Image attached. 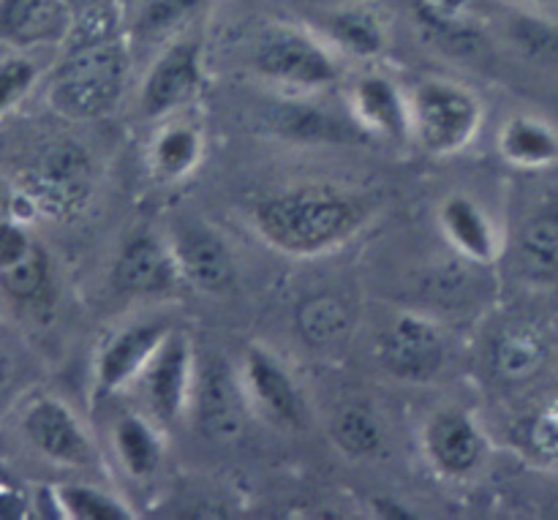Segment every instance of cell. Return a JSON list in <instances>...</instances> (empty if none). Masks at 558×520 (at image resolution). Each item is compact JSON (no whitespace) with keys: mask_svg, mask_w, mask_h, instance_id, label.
Returning <instances> with one entry per match:
<instances>
[{"mask_svg":"<svg viewBox=\"0 0 558 520\" xmlns=\"http://www.w3.org/2000/svg\"><path fill=\"white\" fill-rule=\"evenodd\" d=\"M22 434L38 456L58 467H87L96 456L76 414L58 398L33 401L22 414Z\"/></svg>","mask_w":558,"mask_h":520,"instance_id":"obj_12","label":"cell"},{"mask_svg":"<svg viewBox=\"0 0 558 520\" xmlns=\"http://www.w3.org/2000/svg\"><path fill=\"white\" fill-rule=\"evenodd\" d=\"M254 69L272 85L294 93H319L341 76L336 49L298 25L267 27L256 41Z\"/></svg>","mask_w":558,"mask_h":520,"instance_id":"obj_4","label":"cell"},{"mask_svg":"<svg viewBox=\"0 0 558 520\" xmlns=\"http://www.w3.org/2000/svg\"><path fill=\"white\" fill-rule=\"evenodd\" d=\"M33 245L36 243L20 223H0V270L20 262Z\"/></svg>","mask_w":558,"mask_h":520,"instance_id":"obj_33","label":"cell"},{"mask_svg":"<svg viewBox=\"0 0 558 520\" xmlns=\"http://www.w3.org/2000/svg\"><path fill=\"white\" fill-rule=\"evenodd\" d=\"M52 505L60 518L71 520H131L134 512L118 496L90 485H58L52 491Z\"/></svg>","mask_w":558,"mask_h":520,"instance_id":"obj_26","label":"cell"},{"mask_svg":"<svg viewBox=\"0 0 558 520\" xmlns=\"http://www.w3.org/2000/svg\"><path fill=\"white\" fill-rule=\"evenodd\" d=\"M205 153V140L202 131L191 123H167L150 142V169L163 183H178L185 180L196 169Z\"/></svg>","mask_w":558,"mask_h":520,"instance_id":"obj_21","label":"cell"},{"mask_svg":"<svg viewBox=\"0 0 558 520\" xmlns=\"http://www.w3.org/2000/svg\"><path fill=\"white\" fill-rule=\"evenodd\" d=\"M27 196L33 205L52 216H69L87 199L85 156L74 147H58L49 153L27 180Z\"/></svg>","mask_w":558,"mask_h":520,"instance_id":"obj_17","label":"cell"},{"mask_svg":"<svg viewBox=\"0 0 558 520\" xmlns=\"http://www.w3.org/2000/svg\"><path fill=\"white\" fill-rule=\"evenodd\" d=\"M319 3H325L327 9L330 5H349V3H371V0H319Z\"/></svg>","mask_w":558,"mask_h":520,"instance_id":"obj_36","label":"cell"},{"mask_svg":"<svg viewBox=\"0 0 558 520\" xmlns=\"http://www.w3.org/2000/svg\"><path fill=\"white\" fill-rule=\"evenodd\" d=\"M439 227L452 249L477 265H490L499 254V234L494 221L472 196H447L439 205Z\"/></svg>","mask_w":558,"mask_h":520,"instance_id":"obj_18","label":"cell"},{"mask_svg":"<svg viewBox=\"0 0 558 520\" xmlns=\"http://www.w3.org/2000/svg\"><path fill=\"white\" fill-rule=\"evenodd\" d=\"M287 118V131L300 140H332L338 136V125L332 123V118H327V112H316V109L305 107H292L283 112Z\"/></svg>","mask_w":558,"mask_h":520,"instance_id":"obj_31","label":"cell"},{"mask_svg":"<svg viewBox=\"0 0 558 520\" xmlns=\"http://www.w3.org/2000/svg\"><path fill=\"white\" fill-rule=\"evenodd\" d=\"M523 5H532V9H558V0H518Z\"/></svg>","mask_w":558,"mask_h":520,"instance_id":"obj_35","label":"cell"},{"mask_svg":"<svg viewBox=\"0 0 558 520\" xmlns=\"http://www.w3.org/2000/svg\"><path fill=\"white\" fill-rule=\"evenodd\" d=\"M412 140L428 156L447 158L472 145L483 125V104L469 87L450 80H425L409 96Z\"/></svg>","mask_w":558,"mask_h":520,"instance_id":"obj_3","label":"cell"},{"mask_svg":"<svg viewBox=\"0 0 558 520\" xmlns=\"http://www.w3.org/2000/svg\"><path fill=\"white\" fill-rule=\"evenodd\" d=\"M38 82V65L22 49L0 60V118L16 107Z\"/></svg>","mask_w":558,"mask_h":520,"instance_id":"obj_30","label":"cell"},{"mask_svg":"<svg viewBox=\"0 0 558 520\" xmlns=\"http://www.w3.org/2000/svg\"><path fill=\"white\" fill-rule=\"evenodd\" d=\"M330 436L338 450L349 458H371L381 450V425L360 407L341 409L330 423Z\"/></svg>","mask_w":558,"mask_h":520,"instance_id":"obj_27","label":"cell"},{"mask_svg":"<svg viewBox=\"0 0 558 520\" xmlns=\"http://www.w3.org/2000/svg\"><path fill=\"white\" fill-rule=\"evenodd\" d=\"M71 3V9H85V5H90V3H98V0H69Z\"/></svg>","mask_w":558,"mask_h":520,"instance_id":"obj_37","label":"cell"},{"mask_svg":"<svg viewBox=\"0 0 558 520\" xmlns=\"http://www.w3.org/2000/svg\"><path fill=\"white\" fill-rule=\"evenodd\" d=\"M180 281L172 249L167 240L150 232L134 234L125 240L112 267V283L118 292L131 298L161 294Z\"/></svg>","mask_w":558,"mask_h":520,"instance_id":"obj_15","label":"cell"},{"mask_svg":"<svg viewBox=\"0 0 558 520\" xmlns=\"http://www.w3.org/2000/svg\"><path fill=\"white\" fill-rule=\"evenodd\" d=\"M322 31L336 52L357 60H374L390 44L385 22L368 3L330 5L322 16Z\"/></svg>","mask_w":558,"mask_h":520,"instance_id":"obj_19","label":"cell"},{"mask_svg":"<svg viewBox=\"0 0 558 520\" xmlns=\"http://www.w3.org/2000/svg\"><path fill=\"white\" fill-rule=\"evenodd\" d=\"M352 114L365 134L379 140L407 142L412 140V114H409V96L401 87L381 74H365L354 82L349 93Z\"/></svg>","mask_w":558,"mask_h":520,"instance_id":"obj_16","label":"cell"},{"mask_svg":"<svg viewBox=\"0 0 558 520\" xmlns=\"http://www.w3.org/2000/svg\"><path fill=\"white\" fill-rule=\"evenodd\" d=\"M423 450L430 467L452 480L472 477L488 456V439L469 412L456 407L439 409L423 431Z\"/></svg>","mask_w":558,"mask_h":520,"instance_id":"obj_11","label":"cell"},{"mask_svg":"<svg viewBox=\"0 0 558 520\" xmlns=\"http://www.w3.org/2000/svg\"><path fill=\"white\" fill-rule=\"evenodd\" d=\"M172 332L169 322L163 319H142L131 322L123 330L114 332L96 360V392L101 398L114 396L131 382H136L161 347L163 338Z\"/></svg>","mask_w":558,"mask_h":520,"instance_id":"obj_13","label":"cell"},{"mask_svg":"<svg viewBox=\"0 0 558 520\" xmlns=\"http://www.w3.org/2000/svg\"><path fill=\"white\" fill-rule=\"evenodd\" d=\"M74 22L69 0H0V44L11 49L60 47Z\"/></svg>","mask_w":558,"mask_h":520,"instance_id":"obj_14","label":"cell"},{"mask_svg":"<svg viewBox=\"0 0 558 520\" xmlns=\"http://www.w3.org/2000/svg\"><path fill=\"white\" fill-rule=\"evenodd\" d=\"M238 374L245 401L259 418L278 428H303L305 401L289 376L287 365L276 354L267 352L265 347H251L243 354Z\"/></svg>","mask_w":558,"mask_h":520,"instance_id":"obj_10","label":"cell"},{"mask_svg":"<svg viewBox=\"0 0 558 520\" xmlns=\"http://www.w3.org/2000/svg\"><path fill=\"white\" fill-rule=\"evenodd\" d=\"M112 445L118 452V461L123 463L125 474L136 480H145L158 472L163 458L161 434L156 423H150L142 414H123L112 428Z\"/></svg>","mask_w":558,"mask_h":520,"instance_id":"obj_23","label":"cell"},{"mask_svg":"<svg viewBox=\"0 0 558 520\" xmlns=\"http://www.w3.org/2000/svg\"><path fill=\"white\" fill-rule=\"evenodd\" d=\"M248 409L240 374H234L221 358L196 365L191 412H194L196 425L207 439L218 442V445L240 439Z\"/></svg>","mask_w":558,"mask_h":520,"instance_id":"obj_8","label":"cell"},{"mask_svg":"<svg viewBox=\"0 0 558 520\" xmlns=\"http://www.w3.org/2000/svg\"><path fill=\"white\" fill-rule=\"evenodd\" d=\"M363 196L300 185L265 196L254 207V227L276 251L289 256H319L347 245L368 223Z\"/></svg>","mask_w":558,"mask_h":520,"instance_id":"obj_1","label":"cell"},{"mask_svg":"<svg viewBox=\"0 0 558 520\" xmlns=\"http://www.w3.org/2000/svg\"><path fill=\"white\" fill-rule=\"evenodd\" d=\"M0 289L16 303H38L49 292V262L38 245H33L20 262L0 270Z\"/></svg>","mask_w":558,"mask_h":520,"instance_id":"obj_28","label":"cell"},{"mask_svg":"<svg viewBox=\"0 0 558 520\" xmlns=\"http://www.w3.org/2000/svg\"><path fill=\"white\" fill-rule=\"evenodd\" d=\"M167 243L172 249L180 281H189L191 287L207 294H221L234 287L238 265L227 240L213 227L194 218L178 221Z\"/></svg>","mask_w":558,"mask_h":520,"instance_id":"obj_9","label":"cell"},{"mask_svg":"<svg viewBox=\"0 0 558 520\" xmlns=\"http://www.w3.org/2000/svg\"><path fill=\"white\" fill-rule=\"evenodd\" d=\"M300 338L314 349H327L349 330V309L332 294H314L294 314Z\"/></svg>","mask_w":558,"mask_h":520,"instance_id":"obj_24","label":"cell"},{"mask_svg":"<svg viewBox=\"0 0 558 520\" xmlns=\"http://www.w3.org/2000/svg\"><path fill=\"white\" fill-rule=\"evenodd\" d=\"M532 445L543 456H558V407H548L532 425Z\"/></svg>","mask_w":558,"mask_h":520,"instance_id":"obj_34","label":"cell"},{"mask_svg":"<svg viewBox=\"0 0 558 520\" xmlns=\"http://www.w3.org/2000/svg\"><path fill=\"white\" fill-rule=\"evenodd\" d=\"M196 379V360L183 332H169L145 365L140 382L147 409L158 425L180 423L191 409Z\"/></svg>","mask_w":558,"mask_h":520,"instance_id":"obj_6","label":"cell"},{"mask_svg":"<svg viewBox=\"0 0 558 520\" xmlns=\"http://www.w3.org/2000/svg\"><path fill=\"white\" fill-rule=\"evenodd\" d=\"M27 507H31V499H27L22 483H16L9 472L0 469V520L25 518Z\"/></svg>","mask_w":558,"mask_h":520,"instance_id":"obj_32","label":"cell"},{"mask_svg":"<svg viewBox=\"0 0 558 520\" xmlns=\"http://www.w3.org/2000/svg\"><path fill=\"white\" fill-rule=\"evenodd\" d=\"M501 158L518 169H545L558 161V134L534 114H515L499 131Z\"/></svg>","mask_w":558,"mask_h":520,"instance_id":"obj_20","label":"cell"},{"mask_svg":"<svg viewBox=\"0 0 558 520\" xmlns=\"http://www.w3.org/2000/svg\"><path fill=\"white\" fill-rule=\"evenodd\" d=\"M202 80H205V63H202L199 38H174L153 60L142 80L140 114L147 120H161L180 112L202 90Z\"/></svg>","mask_w":558,"mask_h":520,"instance_id":"obj_5","label":"cell"},{"mask_svg":"<svg viewBox=\"0 0 558 520\" xmlns=\"http://www.w3.org/2000/svg\"><path fill=\"white\" fill-rule=\"evenodd\" d=\"M381 368L401 382H430L441 374L447 360L445 336L420 314H401L385 327L376 347Z\"/></svg>","mask_w":558,"mask_h":520,"instance_id":"obj_7","label":"cell"},{"mask_svg":"<svg viewBox=\"0 0 558 520\" xmlns=\"http://www.w3.org/2000/svg\"><path fill=\"white\" fill-rule=\"evenodd\" d=\"M199 3L202 0H142L131 33H134V38H142V41L167 36L174 27L183 25Z\"/></svg>","mask_w":558,"mask_h":520,"instance_id":"obj_29","label":"cell"},{"mask_svg":"<svg viewBox=\"0 0 558 520\" xmlns=\"http://www.w3.org/2000/svg\"><path fill=\"white\" fill-rule=\"evenodd\" d=\"M129 71L131 55L123 36L63 49L47 85L49 107L69 120L107 118L123 101Z\"/></svg>","mask_w":558,"mask_h":520,"instance_id":"obj_2","label":"cell"},{"mask_svg":"<svg viewBox=\"0 0 558 520\" xmlns=\"http://www.w3.org/2000/svg\"><path fill=\"white\" fill-rule=\"evenodd\" d=\"M521 265L534 276L558 270V210H539L523 223L518 234Z\"/></svg>","mask_w":558,"mask_h":520,"instance_id":"obj_25","label":"cell"},{"mask_svg":"<svg viewBox=\"0 0 558 520\" xmlns=\"http://www.w3.org/2000/svg\"><path fill=\"white\" fill-rule=\"evenodd\" d=\"M548 360V347L543 338L529 327H510L499 332L490 347V368L496 379L507 385H521L534 379Z\"/></svg>","mask_w":558,"mask_h":520,"instance_id":"obj_22","label":"cell"}]
</instances>
